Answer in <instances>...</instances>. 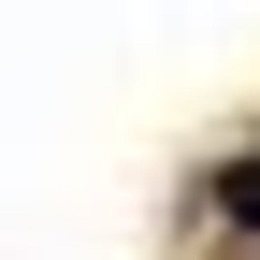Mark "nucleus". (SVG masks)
I'll use <instances>...</instances> for the list:
<instances>
[{
    "mask_svg": "<svg viewBox=\"0 0 260 260\" xmlns=\"http://www.w3.org/2000/svg\"><path fill=\"white\" fill-rule=\"evenodd\" d=\"M217 203H232V217H246V232H260V159H246V174H232V188H217Z\"/></svg>",
    "mask_w": 260,
    "mask_h": 260,
    "instance_id": "f257e3e1",
    "label": "nucleus"
}]
</instances>
